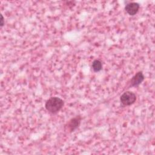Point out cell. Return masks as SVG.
Wrapping results in <instances>:
<instances>
[{
	"label": "cell",
	"instance_id": "obj_1",
	"mask_svg": "<svg viewBox=\"0 0 155 155\" xmlns=\"http://www.w3.org/2000/svg\"><path fill=\"white\" fill-rule=\"evenodd\" d=\"M64 101L60 97L53 96L50 97L45 104V108L50 113L54 114L58 113L63 107Z\"/></svg>",
	"mask_w": 155,
	"mask_h": 155
},
{
	"label": "cell",
	"instance_id": "obj_2",
	"mask_svg": "<svg viewBox=\"0 0 155 155\" xmlns=\"http://www.w3.org/2000/svg\"><path fill=\"white\" fill-rule=\"evenodd\" d=\"M82 117L80 116H76L70 119L64 125V130L65 132L70 133L76 130L80 125Z\"/></svg>",
	"mask_w": 155,
	"mask_h": 155
},
{
	"label": "cell",
	"instance_id": "obj_3",
	"mask_svg": "<svg viewBox=\"0 0 155 155\" xmlns=\"http://www.w3.org/2000/svg\"><path fill=\"white\" fill-rule=\"evenodd\" d=\"M137 97L134 93L127 91L124 92L120 97V102L124 106H129L133 104L136 101Z\"/></svg>",
	"mask_w": 155,
	"mask_h": 155
},
{
	"label": "cell",
	"instance_id": "obj_4",
	"mask_svg": "<svg viewBox=\"0 0 155 155\" xmlns=\"http://www.w3.org/2000/svg\"><path fill=\"white\" fill-rule=\"evenodd\" d=\"M145 76L142 71H139L137 72L130 79V87H136L139 86L144 80Z\"/></svg>",
	"mask_w": 155,
	"mask_h": 155
},
{
	"label": "cell",
	"instance_id": "obj_5",
	"mask_svg": "<svg viewBox=\"0 0 155 155\" xmlns=\"http://www.w3.org/2000/svg\"><path fill=\"white\" fill-rule=\"evenodd\" d=\"M140 5L138 3L134 2H130L127 4L125 6V10L130 16L135 15L139 11Z\"/></svg>",
	"mask_w": 155,
	"mask_h": 155
},
{
	"label": "cell",
	"instance_id": "obj_6",
	"mask_svg": "<svg viewBox=\"0 0 155 155\" xmlns=\"http://www.w3.org/2000/svg\"><path fill=\"white\" fill-rule=\"evenodd\" d=\"M91 68L94 72H99L102 69V63L99 59H95L93 61Z\"/></svg>",
	"mask_w": 155,
	"mask_h": 155
},
{
	"label": "cell",
	"instance_id": "obj_7",
	"mask_svg": "<svg viewBox=\"0 0 155 155\" xmlns=\"http://www.w3.org/2000/svg\"><path fill=\"white\" fill-rule=\"evenodd\" d=\"M5 24V21H4V18L3 15L1 14V23H0V26L1 27H2Z\"/></svg>",
	"mask_w": 155,
	"mask_h": 155
}]
</instances>
